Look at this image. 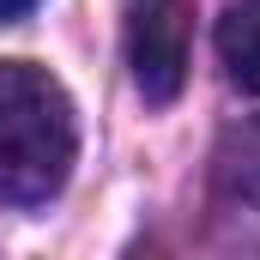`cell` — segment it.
<instances>
[{
    "mask_svg": "<svg viewBox=\"0 0 260 260\" xmlns=\"http://www.w3.org/2000/svg\"><path fill=\"white\" fill-rule=\"evenodd\" d=\"M79 151L73 97L55 73L30 61H0V200L43 206L67 188Z\"/></svg>",
    "mask_w": 260,
    "mask_h": 260,
    "instance_id": "6da1fadb",
    "label": "cell"
},
{
    "mask_svg": "<svg viewBox=\"0 0 260 260\" xmlns=\"http://www.w3.org/2000/svg\"><path fill=\"white\" fill-rule=\"evenodd\" d=\"M127 67L145 103H170L188 79V37H194V0H127Z\"/></svg>",
    "mask_w": 260,
    "mask_h": 260,
    "instance_id": "7a4b0ae2",
    "label": "cell"
},
{
    "mask_svg": "<svg viewBox=\"0 0 260 260\" xmlns=\"http://www.w3.org/2000/svg\"><path fill=\"white\" fill-rule=\"evenodd\" d=\"M218 55L230 67V79L260 97V0H236L218 18Z\"/></svg>",
    "mask_w": 260,
    "mask_h": 260,
    "instance_id": "3957f363",
    "label": "cell"
},
{
    "mask_svg": "<svg viewBox=\"0 0 260 260\" xmlns=\"http://www.w3.org/2000/svg\"><path fill=\"white\" fill-rule=\"evenodd\" d=\"M212 176H218V194L230 200H260V115L230 127L218 139V157H212Z\"/></svg>",
    "mask_w": 260,
    "mask_h": 260,
    "instance_id": "277c9868",
    "label": "cell"
},
{
    "mask_svg": "<svg viewBox=\"0 0 260 260\" xmlns=\"http://www.w3.org/2000/svg\"><path fill=\"white\" fill-rule=\"evenodd\" d=\"M30 6H37V0H0V24H6V18H18V12H30Z\"/></svg>",
    "mask_w": 260,
    "mask_h": 260,
    "instance_id": "5b68a950",
    "label": "cell"
}]
</instances>
